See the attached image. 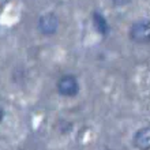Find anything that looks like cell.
Listing matches in <instances>:
<instances>
[{
  "label": "cell",
  "mask_w": 150,
  "mask_h": 150,
  "mask_svg": "<svg viewBox=\"0 0 150 150\" xmlns=\"http://www.w3.org/2000/svg\"><path fill=\"white\" fill-rule=\"evenodd\" d=\"M4 117V111H3V108L0 107V123H1V120H3Z\"/></svg>",
  "instance_id": "cell-7"
},
{
  "label": "cell",
  "mask_w": 150,
  "mask_h": 150,
  "mask_svg": "<svg viewBox=\"0 0 150 150\" xmlns=\"http://www.w3.org/2000/svg\"><path fill=\"white\" fill-rule=\"evenodd\" d=\"M91 19H93V25H94L96 30H97L101 36H107L108 33H109V25H108L105 16H104L101 12L94 11Z\"/></svg>",
  "instance_id": "cell-5"
},
{
  "label": "cell",
  "mask_w": 150,
  "mask_h": 150,
  "mask_svg": "<svg viewBox=\"0 0 150 150\" xmlns=\"http://www.w3.org/2000/svg\"><path fill=\"white\" fill-rule=\"evenodd\" d=\"M59 28V18L53 12L41 15L38 19V30L44 36H53Z\"/></svg>",
  "instance_id": "cell-3"
},
{
  "label": "cell",
  "mask_w": 150,
  "mask_h": 150,
  "mask_svg": "<svg viewBox=\"0 0 150 150\" xmlns=\"http://www.w3.org/2000/svg\"><path fill=\"white\" fill-rule=\"evenodd\" d=\"M111 1H112V4H113V6H116V7H122V6L128 4L131 0H111Z\"/></svg>",
  "instance_id": "cell-6"
},
{
  "label": "cell",
  "mask_w": 150,
  "mask_h": 150,
  "mask_svg": "<svg viewBox=\"0 0 150 150\" xmlns=\"http://www.w3.org/2000/svg\"><path fill=\"white\" fill-rule=\"evenodd\" d=\"M57 91L63 97H75L79 91V83L74 75H63L57 81Z\"/></svg>",
  "instance_id": "cell-2"
},
{
  "label": "cell",
  "mask_w": 150,
  "mask_h": 150,
  "mask_svg": "<svg viewBox=\"0 0 150 150\" xmlns=\"http://www.w3.org/2000/svg\"><path fill=\"white\" fill-rule=\"evenodd\" d=\"M134 145L139 150H150V127H143L135 132Z\"/></svg>",
  "instance_id": "cell-4"
},
{
  "label": "cell",
  "mask_w": 150,
  "mask_h": 150,
  "mask_svg": "<svg viewBox=\"0 0 150 150\" xmlns=\"http://www.w3.org/2000/svg\"><path fill=\"white\" fill-rule=\"evenodd\" d=\"M130 38L137 44L150 42V21H137L130 28Z\"/></svg>",
  "instance_id": "cell-1"
}]
</instances>
